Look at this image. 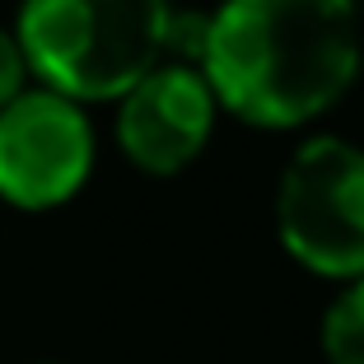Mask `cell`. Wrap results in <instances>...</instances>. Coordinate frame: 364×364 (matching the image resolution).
Returning a JSON list of instances; mask_svg holds the SVG:
<instances>
[{
	"label": "cell",
	"instance_id": "obj_1",
	"mask_svg": "<svg viewBox=\"0 0 364 364\" xmlns=\"http://www.w3.org/2000/svg\"><path fill=\"white\" fill-rule=\"evenodd\" d=\"M201 75L247 127L322 117L360 75L355 0H220L205 19Z\"/></svg>",
	"mask_w": 364,
	"mask_h": 364
},
{
	"label": "cell",
	"instance_id": "obj_2",
	"mask_svg": "<svg viewBox=\"0 0 364 364\" xmlns=\"http://www.w3.org/2000/svg\"><path fill=\"white\" fill-rule=\"evenodd\" d=\"M168 0H23L14 38L47 89L98 103L122 98L168 47Z\"/></svg>",
	"mask_w": 364,
	"mask_h": 364
},
{
	"label": "cell",
	"instance_id": "obj_3",
	"mask_svg": "<svg viewBox=\"0 0 364 364\" xmlns=\"http://www.w3.org/2000/svg\"><path fill=\"white\" fill-rule=\"evenodd\" d=\"M280 247L327 280H364V150L341 136H309L276 187Z\"/></svg>",
	"mask_w": 364,
	"mask_h": 364
},
{
	"label": "cell",
	"instance_id": "obj_4",
	"mask_svg": "<svg viewBox=\"0 0 364 364\" xmlns=\"http://www.w3.org/2000/svg\"><path fill=\"white\" fill-rule=\"evenodd\" d=\"M94 127L85 103L47 85L0 107V201L19 210H56L89 182Z\"/></svg>",
	"mask_w": 364,
	"mask_h": 364
},
{
	"label": "cell",
	"instance_id": "obj_5",
	"mask_svg": "<svg viewBox=\"0 0 364 364\" xmlns=\"http://www.w3.org/2000/svg\"><path fill=\"white\" fill-rule=\"evenodd\" d=\"M220 98L201 65L159 61L150 75L117 98V145L145 173H182L215 131Z\"/></svg>",
	"mask_w": 364,
	"mask_h": 364
},
{
	"label": "cell",
	"instance_id": "obj_6",
	"mask_svg": "<svg viewBox=\"0 0 364 364\" xmlns=\"http://www.w3.org/2000/svg\"><path fill=\"white\" fill-rule=\"evenodd\" d=\"M318 346L327 364H364V280L341 285L318 327Z\"/></svg>",
	"mask_w": 364,
	"mask_h": 364
},
{
	"label": "cell",
	"instance_id": "obj_7",
	"mask_svg": "<svg viewBox=\"0 0 364 364\" xmlns=\"http://www.w3.org/2000/svg\"><path fill=\"white\" fill-rule=\"evenodd\" d=\"M28 89V61H23V47L14 38V28H0V107L19 98Z\"/></svg>",
	"mask_w": 364,
	"mask_h": 364
}]
</instances>
